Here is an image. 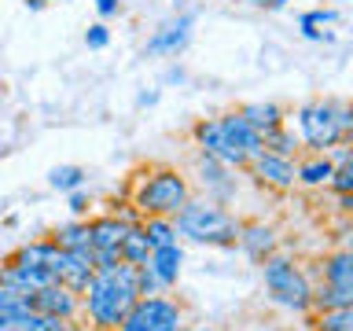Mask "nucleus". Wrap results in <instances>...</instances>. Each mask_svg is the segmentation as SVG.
Here are the masks:
<instances>
[{
	"instance_id": "obj_21",
	"label": "nucleus",
	"mask_w": 353,
	"mask_h": 331,
	"mask_svg": "<svg viewBox=\"0 0 353 331\" xmlns=\"http://www.w3.org/2000/svg\"><path fill=\"white\" fill-rule=\"evenodd\" d=\"M118 258L125 261V265H148V258H151V243H148V236H143L140 221H137V225H129V232L121 236V243H118Z\"/></svg>"
},
{
	"instance_id": "obj_23",
	"label": "nucleus",
	"mask_w": 353,
	"mask_h": 331,
	"mask_svg": "<svg viewBox=\"0 0 353 331\" xmlns=\"http://www.w3.org/2000/svg\"><path fill=\"white\" fill-rule=\"evenodd\" d=\"M309 328L313 331H353V305H339V309H309Z\"/></svg>"
},
{
	"instance_id": "obj_39",
	"label": "nucleus",
	"mask_w": 353,
	"mask_h": 331,
	"mask_svg": "<svg viewBox=\"0 0 353 331\" xmlns=\"http://www.w3.org/2000/svg\"><path fill=\"white\" fill-rule=\"evenodd\" d=\"M181 331H217V328H210V324H195V328H188V324H184Z\"/></svg>"
},
{
	"instance_id": "obj_37",
	"label": "nucleus",
	"mask_w": 353,
	"mask_h": 331,
	"mask_svg": "<svg viewBox=\"0 0 353 331\" xmlns=\"http://www.w3.org/2000/svg\"><path fill=\"white\" fill-rule=\"evenodd\" d=\"M137 103H140V107H154V103H159V88H151V92H140Z\"/></svg>"
},
{
	"instance_id": "obj_24",
	"label": "nucleus",
	"mask_w": 353,
	"mask_h": 331,
	"mask_svg": "<svg viewBox=\"0 0 353 331\" xmlns=\"http://www.w3.org/2000/svg\"><path fill=\"white\" fill-rule=\"evenodd\" d=\"M339 305H353V291H339V287H327V283H313V302H309L313 313H320V309H339Z\"/></svg>"
},
{
	"instance_id": "obj_32",
	"label": "nucleus",
	"mask_w": 353,
	"mask_h": 331,
	"mask_svg": "<svg viewBox=\"0 0 353 331\" xmlns=\"http://www.w3.org/2000/svg\"><path fill=\"white\" fill-rule=\"evenodd\" d=\"M66 206H70V214L74 217H88V206H92V199H88L85 188H77V192H66Z\"/></svg>"
},
{
	"instance_id": "obj_40",
	"label": "nucleus",
	"mask_w": 353,
	"mask_h": 331,
	"mask_svg": "<svg viewBox=\"0 0 353 331\" xmlns=\"http://www.w3.org/2000/svg\"><path fill=\"white\" fill-rule=\"evenodd\" d=\"M70 331H92V328H88V324H81V320H74V328Z\"/></svg>"
},
{
	"instance_id": "obj_17",
	"label": "nucleus",
	"mask_w": 353,
	"mask_h": 331,
	"mask_svg": "<svg viewBox=\"0 0 353 331\" xmlns=\"http://www.w3.org/2000/svg\"><path fill=\"white\" fill-rule=\"evenodd\" d=\"M129 232V225L114 214H96L88 217V239H92V250H118L121 236Z\"/></svg>"
},
{
	"instance_id": "obj_8",
	"label": "nucleus",
	"mask_w": 353,
	"mask_h": 331,
	"mask_svg": "<svg viewBox=\"0 0 353 331\" xmlns=\"http://www.w3.org/2000/svg\"><path fill=\"white\" fill-rule=\"evenodd\" d=\"M52 258H55V243L44 236V239H30V243H19L15 250L4 258V265H15V269L26 272V280L30 287L37 291V287L44 283H55V276H52Z\"/></svg>"
},
{
	"instance_id": "obj_5",
	"label": "nucleus",
	"mask_w": 353,
	"mask_h": 331,
	"mask_svg": "<svg viewBox=\"0 0 353 331\" xmlns=\"http://www.w3.org/2000/svg\"><path fill=\"white\" fill-rule=\"evenodd\" d=\"M261 280L265 291H269L272 305L287 309V313H309V302H313V280L305 276V269L298 265L291 254H269L261 261Z\"/></svg>"
},
{
	"instance_id": "obj_2",
	"label": "nucleus",
	"mask_w": 353,
	"mask_h": 331,
	"mask_svg": "<svg viewBox=\"0 0 353 331\" xmlns=\"http://www.w3.org/2000/svg\"><path fill=\"white\" fill-rule=\"evenodd\" d=\"M192 143L195 151L210 154V159L225 162L232 170H243L250 154L261 151V132H254L239 110H225L217 118H199L192 126Z\"/></svg>"
},
{
	"instance_id": "obj_27",
	"label": "nucleus",
	"mask_w": 353,
	"mask_h": 331,
	"mask_svg": "<svg viewBox=\"0 0 353 331\" xmlns=\"http://www.w3.org/2000/svg\"><path fill=\"white\" fill-rule=\"evenodd\" d=\"M0 313L4 317H26L30 313V294L15 291V287L0 283Z\"/></svg>"
},
{
	"instance_id": "obj_4",
	"label": "nucleus",
	"mask_w": 353,
	"mask_h": 331,
	"mask_svg": "<svg viewBox=\"0 0 353 331\" xmlns=\"http://www.w3.org/2000/svg\"><path fill=\"white\" fill-rule=\"evenodd\" d=\"M192 195V181L176 166H148L132 177L129 203L140 217H173Z\"/></svg>"
},
{
	"instance_id": "obj_34",
	"label": "nucleus",
	"mask_w": 353,
	"mask_h": 331,
	"mask_svg": "<svg viewBox=\"0 0 353 331\" xmlns=\"http://www.w3.org/2000/svg\"><path fill=\"white\" fill-rule=\"evenodd\" d=\"M96 11H99V19H114L118 11H121V0H92Z\"/></svg>"
},
{
	"instance_id": "obj_14",
	"label": "nucleus",
	"mask_w": 353,
	"mask_h": 331,
	"mask_svg": "<svg viewBox=\"0 0 353 331\" xmlns=\"http://www.w3.org/2000/svg\"><path fill=\"white\" fill-rule=\"evenodd\" d=\"M236 247L247 254L254 265H261L269 254H276V247H280V236H276V228L265 225V221H239Z\"/></svg>"
},
{
	"instance_id": "obj_16",
	"label": "nucleus",
	"mask_w": 353,
	"mask_h": 331,
	"mask_svg": "<svg viewBox=\"0 0 353 331\" xmlns=\"http://www.w3.org/2000/svg\"><path fill=\"white\" fill-rule=\"evenodd\" d=\"M331 170H335V166L327 162L324 151H302L294 159V184L305 188V192H320V188H327Z\"/></svg>"
},
{
	"instance_id": "obj_35",
	"label": "nucleus",
	"mask_w": 353,
	"mask_h": 331,
	"mask_svg": "<svg viewBox=\"0 0 353 331\" xmlns=\"http://www.w3.org/2000/svg\"><path fill=\"white\" fill-rule=\"evenodd\" d=\"M250 8H258V11H283L291 0H247Z\"/></svg>"
},
{
	"instance_id": "obj_36",
	"label": "nucleus",
	"mask_w": 353,
	"mask_h": 331,
	"mask_svg": "<svg viewBox=\"0 0 353 331\" xmlns=\"http://www.w3.org/2000/svg\"><path fill=\"white\" fill-rule=\"evenodd\" d=\"M335 210H339V214H350V210H353V195H335Z\"/></svg>"
},
{
	"instance_id": "obj_31",
	"label": "nucleus",
	"mask_w": 353,
	"mask_h": 331,
	"mask_svg": "<svg viewBox=\"0 0 353 331\" xmlns=\"http://www.w3.org/2000/svg\"><path fill=\"white\" fill-rule=\"evenodd\" d=\"M107 214H114V217H121L125 225H137L140 221V214H137V206L129 203V199H110L107 203Z\"/></svg>"
},
{
	"instance_id": "obj_15",
	"label": "nucleus",
	"mask_w": 353,
	"mask_h": 331,
	"mask_svg": "<svg viewBox=\"0 0 353 331\" xmlns=\"http://www.w3.org/2000/svg\"><path fill=\"white\" fill-rule=\"evenodd\" d=\"M148 269H151L154 280H159L162 291L170 294L173 287H176V280H181V269H184V250H181V239H176V243H165V247H151Z\"/></svg>"
},
{
	"instance_id": "obj_30",
	"label": "nucleus",
	"mask_w": 353,
	"mask_h": 331,
	"mask_svg": "<svg viewBox=\"0 0 353 331\" xmlns=\"http://www.w3.org/2000/svg\"><path fill=\"white\" fill-rule=\"evenodd\" d=\"M85 44H88L92 52L107 48V44H110V30H107V22H92V26L85 30Z\"/></svg>"
},
{
	"instance_id": "obj_20",
	"label": "nucleus",
	"mask_w": 353,
	"mask_h": 331,
	"mask_svg": "<svg viewBox=\"0 0 353 331\" xmlns=\"http://www.w3.org/2000/svg\"><path fill=\"white\" fill-rule=\"evenodd\" d=\"M48 239L55 243V247H63V250H88L92 247V239H88V217L85 221L74 217V221H66V225L52 228Z\"/></svg>"
},
{
	"instance_id": "obj_12",
	"label": "nucleus",
	"mask_w": 353,
	"mask_h": 331,
	"mask_svg": "<svg viewBox=\"0 0 353 331\" xmlns=\"http://www.w3.org/2000/svg\"><path fill=\"white\" fill-rule=\"evenodd\" d=\"M192 26H195V15H192V11H188V15L165 19L162 26L148 37V44H143V55H162V59L181 55V52L188 48V41H192Z\"/></svg>"
},
{
	"instance_id": "obj_18",
	"label": "nucleus",
	"mask_w": 353,
	"mask_h": 331,
	"mask_svg": "<svg viewBox=\"0 0 353 331\" xmlns=\"http://www.w3.org/2000/svg\"><path fill=\"white\" fill-rule=\"evenodd\" d=\"M243 121L254 129V132H269L276 126H287V114L280 103H272V99H254V103H243L239 107Z\"/></svg>"
},
{
	"instance_id": "obj_38",
	"label": "nucleus",
	"mask_w": 353,
	"mask_h": 331,
	"mask_svg": "<svg viewBox=\"0 0 353 331\" xmlns=\"http://www.w3.org/2000/svg\"><path fill=\"white\" fill-rule=\"evenodd\" d=\"M26 8L30 11H44V8H48V0H26Z\"/></svg>"
},
{
	"instance_id": "obj_33",
	"label": "nucleus",
	"mask_w": 353,
	"mask_h": 331,
	"mask_svg": "<svg viewBox=\"0 0 353 331\" xmlns=\"http://www.w3.org/2000/svg\"><path fill=\"white\" fill-rule=\"evenodd\" d=\"M298 30H302L305 41H320V44H335L339 33L335 30H324V26H309V22H298Z\"/></svg>"
},
{
	"instance_id": "obj_19",
	"label": "nucleus",
	"mask_w": 353,
	"mask_h": 331,
	"mask_svg": "<svg viewBox=\"0 0 353 331\" xmlns=\"http://www.w3.org/2000/svg\"><path fill=\"white\" fill-rule=\"evenodd\" d=\"M320 283L339 287V291H353V254L350 250H331L320 261Z\"/></svg>"
},
{
	"instance_id": "obj_7",
	"label": "nucleus",
	"mask_w": 353,
	"mask_h": 331,
	"mask_svg": "<svg viewBox=\"0 0 353 331\" xmlns=\"http://www.w3.org/2000/svg\"><path fill=\"white\" fill-rule=\"evenodd\" d=\"M188 324V309L173 294H148L129 305L118 331H181Z\"/></svg>"
},
{
	"instance_id": "obj_10",
	"label": "nucleus",
	"mask_w": 353,
	"mask_h": 331,
	"mask_svg": "<svg viewBox=\"0 0 353 331\" xmlns=\"http://www.w3.org/2000/svg\"><path fill=\"white\" fill-rule=\"evenodd\" d=\"M195 177H199V188H203V199H214V203L228 206V199L236 195V170L210 154L195 151Z\"/></svg>"
},
{
	"instance_id": "obj_26",
	"label": "nucleus",
	"mask_w": 353,
	"mask_h": 331,
	"mask_svg": "<svg viewBox=\"0 0 353 331\" xmlns=\"http://www.w3.org/2000/svg\"><path fill=\"white\" fill-rule=\"evenodd\" d=\"M85 170L81 166H55V170L48 173V188H55V192H77V188H85Z\"/></svg>"
},
{
	"instance_id": "obj_3",
	"label": "nucleus",
	"mask_w": 353,
	"mask_h": 331,
	"mask_svg": "<svg viewBox=\"0 0 353 331\" xmlns=\"http://www.w3.org/2000/svg\"><path fill=\"white\" fill-rule=\"evenodd\" d=\"M173 228H176V239H188V243H199V247H236V232H239V221L228 206L214 203V199H203V195H192L188 203L173 214Z\"/></svg>"
},
{
	"instance_id": "obj_25",
	"label": "nucleus",
	"mask_w": 353,
	"mask_h": 331,
	"mask_svg": "<svg viewBox=\"0 0 353 331\" xmlns=\"http://www.w3.org/2000/svg\"><path fill=\"white\" fill-rule=\"evenodd\" d=\"M140 228H143V236H148L151 247H165V243H176L173 217H140Z\"/></svg>"
},
{
	"instance_id": "obj_22",
	"label": "nucleus",
	"mask_w": 353,
	"mask_h": 331,
	"mask_svg": "<svg viewBox=\"0 0 353 331\" xmlns=\"http://www.w3.org/2000/svg\"><path fill=\"white\" fill-rule=\"evenodd\" d=\"M261 151L283 154V159H298L302 154V143H298V132L287 126H276L269 132H261Z\"/></svg>"
},
{
	"instance_id": "obj_1",
	"label": "nucleus",
	"mask_w": 353,
	"mask_h": 331,
	"mask_svg": "<svg viewBox=\"0 0 353 331\" xmlns=\"http://www.w3.org/2000/svg\"><path fill=\"white\" fill-rule=\"evenodd\" d=\"M137 265L114 261L107 269H96L92 280L81 291V313L77 320L88 324L92 331H118L121 317L137 302Z\"/></svg>"
},
{
	"instance_id": "obj_11",
	"label": "nucleus",
	"mask_w": 353,
	"mask_h": 331,
	"mask_svg": "<svg viewBox=\"0 0 353 331\" xmlns=\"http://www.w3.org/2000/svg\"><path fill=\"white\" fill-rule=\"evenodd\" d=\"M48 269L55 276V283H63V287H70L74 294H81L85 283L92 280V272H96L92 247H88V250H63V247H55V258H52Z\"/></svg>"
},
{
	"instance_id": "obj_6",
	"label": "nucleus",
	"mask_w": 353,
	"mask_h": 331,
	"mask_svg": "<svg viewBox=\"0 0 353 331\" xmlns=\"http://www.w3.org/2000/svg\"><path fill=\"white\" fill-rule=\"evenodd\" d=\"M294 126L302 151H327L335 143L350 140V132L339 121V99H309L294 110Z\"/></svg>"
},
{
	"instance_id": "obj_13",
	"label": "nucleus",
	"mask_w": 353,
	"mask_h": 331,
	"mask_svg": "<svg viewBox=\"0 0 353 331\" xmlns=\"http://www.w3.org/2000/svg\"><path fill=\"white\" fill-rule=\"evenodd\" d=\"M30 309L44 317H63V320H77L81 313V294H74L63 283H44L30 294Z\"/></svg>"
},
{
	"instance_id": "obj_29",
	"label": "nucleus",
	"mask_w": 353,
	"mask_h": 331,
	"mask_svg": "<svg viewBox=\"0 0 353 331\" xmlns=\"http://www.w3.org/2000/svg\"><path fill=\"white\" fill-rule=\"evenodd\" d=\"M298 22H309V26L331 30V26H339V22H342V11H339V8H316V11H305Z\"/></svg>"
},
{
	"instance_id": "obj_9",
	"label": "nucleus",
	"mask_w": 353,
	"mask_h": 331,
	"mask_svg": "<svg viewBox=\"0 0 353 331\" xmlns=\"http://www.w3.org/2000/svg\"><path fill=\"white\" fill-rule=\"evenodd\" d=\"M243 170L254 177V184L269 188V192H291V188H298L294 184V159H283V154L258 151V154H250V162Z\"/></svg>"
},
{
	"instance_id": "obj_41",
	"label": "nucleus",
	"mask_w": 353,
	"mask_h": 331,
	"mask_svg": "<svg viewBox=\"0 0 353 331\" xmlns=\"http://www.w3.org/2000/svg\"><path fill=\"white\" fill-rule=\"evenodd\" d=\"M63 4H66V0H63Z\"/></svg>"
},
{
	"instance_id": "obj_28",
	"label": "nucleus",
	"mask_w": 353,
	"mask_h": 331,
	"mask_svg": "<svg viewBox=\"0 0 353 331\" xmlns=\"http://www.w3.org/2000/svg\"><path fill=\"white\" fill-rule=\"evenodd\" d=\"M327 188L335 195H353V162H342V166H335L331 170V181H327Z\"/></svg>"
}]
</instances>
